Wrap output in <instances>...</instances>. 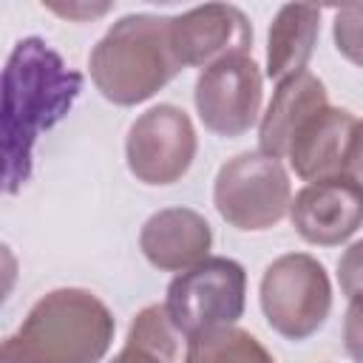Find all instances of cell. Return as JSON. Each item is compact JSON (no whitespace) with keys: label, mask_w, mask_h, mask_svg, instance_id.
I'll use <instances>...</instances> for the list:
<instances>
[{"label":"cell","mask_w":363,"mask_h":363,"mask_svg":"<svg viewBox=\"0 0 363 363\" xmlns=\"http://www.w3.org/2000/svg\"><path fill=\"white\" fill-rule=\"evenodd\" d=\"M82 91V74L40 37L20 40L0 71V193H20L31 176L34 142Z\"/></svg>","instance_id":"6da1fadb"},{"label":"cell","mask_w":363,"mask_h":363,"mask_svg":"<svg viewBox=\"0 0 363 363\" xmlns=\"http://www.w3.org/2000/svg\"><path fill=\"white\" fill-rule=\"evenodd\" d=\"M111 309L88 289L62 286L43 295L23 326L0 343L9 363H99L113 340Z\"/></svg>","instance_id":"7a4b0ae2"},{"label":"cell","mask_w":363,"mask_h":363,"mask_svg":"<svg viewBox=\"0 0 363 363\" xmlns=\"http://www.w3.org/2000/svg\"><path fill=\"white\" fill-rule=\"evenodd\" d=\"M96 91L113 105H139L162 91L179 60L170 48V17L128 14L116 20L88 57Z\"/></svg>","instance_id":"3957f363"},{"label":"cell","mask_w":363,"mask_h":363,"mask_svg":"<svg viewBox=\"0 0 363 363\" xmlns=\"http://www.w3.org/2000/svg\"><path fill=\"white\" fill-rule=\"evenodd\" d=\"M244 267L224 255H207L170 281L167 301L162 306L176 332L190 340L204 332L235 326V320L244 315Z\"/></svg>","instance_id":"277c9868"},{"label":"cell","mask_w":363,"mask_h":363,"mask_svg":"<svg viewBox=\"0 0 363 363\" xmlns=\"http://www.w3.org/2000/svg\"><path fill=\"white\" fill-rule=\"evenodd\" d=\"M261 309L281 337H312L332 309V286L323 264L306 252L275 258L261 278Z\"/></svg>","instance_id":"5b68a950"},{"label":"cell","mask_w":363,"mask_h":363,"mask_svg":"<svg viewBox=\"0 0 363 363\" xmlns=\"http://www.w3.org/2000/svg\"><path fill=\"white\" fill-rule=\"evenodd\" d=\"M218 216L235 230L275 227L292 201V187L284 164L272 156L241 153L221 164L213 187Z\"/></svg>","instance_id":"8992f818"},{"label":"cell","mask_w":363,"mask_h":363,"mask_svg":"<svg viewBox=\"0 0 363 363\" xmlns=\"http://www.w3.org/2000/svg\"><path fill=\"white\" fill-rule=\"evenodd\" d=\"M125 156L130 173L145 184L179 182L196 156V130L190 116L176 105L145 111L128 130Z\"/></svg>","instance_id":"52a82bcc"},{"label":"cell","mask_w":363,"mask_h":363,"mask_svg":"<svg viewBox=\"0 0 363 363\" xmlns=\"http://www.w3.org/2000/svg\"><path fill=\"white\" fill-rule=\"evenodd\" d=\"M286 159L292 170L309 182L354 179L360 182V122L352 111L320 108L289 142Z\"/></svg>","instance_id":"ba28073f"},{"label":"cell","mask_w":363,"mask_h":363,"mask_svg":"<svg viewBox=\"0 0 363 363\" xmlns=\"http://www.w3.org/2000/svg\"><path fill=\"white\" fill-rule=\"evenodd\" d=\"M261 71L252 57L238 54L204 68L196 79V111L207 130L218 136L247 133L261 113Z\"/></svg>","instance_id":"9c48e42d"},{"label":"cell","mask_w":363,"mask_h":363,"mask_svg":"<svg viewBox=\"0 0 363 363\" xmlns=\"http://www.w3.org/2000/svg\"><path fill=\"white\" fill-rule=\"evenodd\" d=\"M250 45V20L235 6L207 3L170 17V48L182 68H210L218 60L247 54Z\"/></svg>","instance_id":"30bf717a"},{"label":"cell","mask_w":363,"mask_h":363,"mask_svg":"<svg viewBox=\"0 0 363 363\" xmlns=\"http://www.w3.org/2000/svg\"><path fill=\"white\" fill-rule=\"evenodd\" d=\"M289 221L298 235L309 244L335 247L352 238L363 218V196L360 182L335 179L306 184L289 201Z\"/></svg>","instance_id":"8fae6325"},{"label":"cell","mask_w":363,"mask_h":363,"mask_svg":"<svg viewBox=\"0 0 363 363\" xmlns=\"http://www.w3.org/2000/svg\"><path fill=\"white\" fill-rule=\"evenodd\" d=\"M139 247L156 269L184 272L207 258L213 247V230L201 213L187 207H167L145 221Z\"/></svg>","instance_id":"7c38bea8"},{"label":"cell","mask_w":363,"mask_h":363,"mask_svg":"<svg viewBox=\"0 0 363 363\" xmlns=\"http://www.w3.org/2000/svg\"><path fill=\"white\" fill-rule=\"evenodd\" d=\"M320 108H326V88L315 74L301 71V74L278 82V88L267 105V113L261 116V125H258L261 153L281 162L286 156L289 142L298 133V128Z\"/></svg>","instance_id":"4fadbf2b"},{"label":"cell","mask_w":363,"mask_h":363,"mask_svg":"<svg viewBox=\"0 0 363 363\" xmlns=\"http://www.w3.org/2000/svg\"><path fill=\"white\" fill-rule=\"evenodd\" d=\"M318 34H320V9L306 6V3L284 6L269 28L267 77L275 82H284L306 71Z\"/></svg>","instance_id":"5bb4252c"},{"label":"cell","mask_w":363,"mask_h":363,"mask_svg":"<svg viewBox=\"0 0 363 363\" xmlns=\"http://www.w3.org/2000/svg\"><path fill=\"white\" fill-rule=\"evenodd\" d=\"M111 363H184L182 335L170 323L162 303L145 306L133 318L128 340Z\"/></svg>","instance_id":"9a60e30c"},{"label":"cell","mask_w":363,"mask_h":363,"mask_svg":"<svg viewBox=\"0 0 363 363\" xmlns=\"http://www.w3.org/2000/svg\"><path fill=\"white\" fill-rule=\"evenodd\" d=\"M184 363H275L264 343L238 326H224L187 340Z\"/></svg>","instance_id":"2e32d148"},{"label":"cell","mask_w":363,"mask_h":363,"mask_svg":"<svg viewBox=\"0 0 363 363\" xmlns=\"http://www.w3.org/2000/svg\"><path fill=\"white\" fill-rule=\"evenodd\" d=\"M360 6H349L346 11L337 14L335 23V40L337 51H343L352 62H360Z\"/></svg>","instance_id":"e0dca14e"},{"label":"cell","mask_w":363,"mask_h":363,"mask_svg":"<svg viewBox=\"0 0 363 363\" xmlns=\"http://www.w3.org/2000/svg\"><path fill=\"white\" fill-rule=\"evenodd\" d=\"M17 272H20L17 255L11 252V247H6L0 241V306L6 303V298L11 295V289L17 284Z\"/></svg>","instance_id":"ac0fdd59"},{"label":"cell","mask_w":363,"mask_h":363,"mask_svg":"<svg viewBox=\"0 0 363 363\" xmlns=\"http://www.w3.org/2000/svg\"><path fill=\"white\" fill-rule=\"evenodd\" d=\"M51 9H54L57 14H65V17H77V14H91V17H94V14L108 11L111 6L105 3V6H96V9H94V6H91V9H88V6H51Z\"/></svg>","instance_id":"d6986e66"},{"label":"cell","mask_w":363,"mask_h":363,"mask_svg":"<svg viewBox=\"0 0 363 363\" xmlns=\"http://www.w3.org/2000/svg\"><path fill=\"white\" fill-rule=\"evenodd\" d=\"M0 363H9V360H6V357H3V354H0Z\"/></svg>","instance_id":"ffe728a7"}]
</instances>
